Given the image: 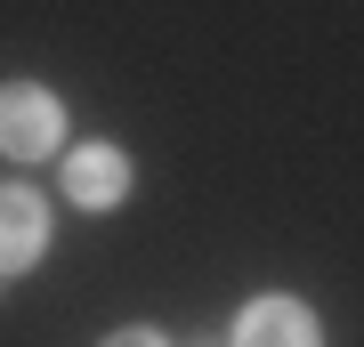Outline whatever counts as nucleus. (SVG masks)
Wrapping results in <instances>:
<instances>
[{
  "label": "nucleus",
  "instance_id": "obj_1",
  "mask_svg": "<svg viewBox=\"0 0 364 347\" xmlns=\"http://www.w3.org/2000/svg\"><path fill=\"white\" fill-rule=\"evenodd\" d=\"M57 138H65V105L41 89V81H0V154L49 162Z\"/></svg>",
  "mask_w": 364,
  "mask_h": 347
},
{
  "label": "nucleus",
  "instance_id": "obj_2",
  "mask_svg": "<svg viewBox=\"0 0 364 347\" xmlns=\"http://www.w3.org/2000/svg\"><path fill=\"white\" fill-rule=\"evenodd\" d=\"M227 347H324V331H316L308 299L267 291V299H251V307L235 315V339H227Z\"/></svg>",
  "mask_w": 364,
  "mask_h": 347
},
{
  "label": "nucleus",
  "instance_id": "obj_3",
  "mask_svg": "<svg viewBox=\"0 0 364 347\" xmlns=\"http://www.w3.org/2000/svg\"><path fill=\"white\" fill-rule=\"evenodd\" d=\"M49 250V202L33 186H0V275H25Z\"/></svg>",
  "mask_w": 364,
  "mask_h": 347
},
{
  "label": "nucleus",
  "instance_id": "obj_4",
  "mask_svg": "<svg viewBox=\"0 0 364 347\" xmlns=\"http://www.w3.org/2000/svg\"><path fill=\"white\" fill-rule=\"evenodd\" d=\"M65 194L81 210H122V194H130V154H122V145H81V154H65Z\"/></svg>",
  "mask_w": 364,
  "mask_h": 347
},
{
  "label": "nucleus",
  "instance_id": "obj_5",
  "mask_svg": "<svg viewBox=\"0 0 364 347\" xmlns=\"http://www.w3.org/2000/svg\"><path fill=\"white\" fill-rule=\"evenodd\" d=\"M105 347H170V339L154 331V323H130V331H114V339H105Z\"/></svg>",
  "mask_w": 364,
  "mask_h": 347
},
{
  "label": "nucleus",
  "instance_id": "obj_6",
  "mask_svg": "<svg viewBox=\"0 0 364 347\" xmlns=\"http://www.w3.org/2000/svg\"><path fill=\"white\" fill-rule=\"evenodd\" d=\"M195 347H219V339H195Z\"/></svg>",
  "mask_w": 364,
  "mask_h": 347
}]
</instances>
